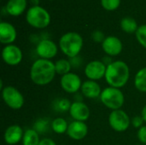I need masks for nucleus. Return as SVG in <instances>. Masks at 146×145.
Segmentation results:
<instances>
[{"instance_id":"14","label":"nucleus","mask_w":146,"mask_h":145,"mask_svg":"<svg viewBox=\"0 0 146 145\" xmlns=\"http://www.w3.org/2000/svg\"><path fill=\"white\" fill-rule=\"evenodd\" d=\"M69 114L74 121L85 122L90 117V109L82 102H74L71 104Z\"/></svg>"},{"instance_id":"11","label":"nucleus","mask_w":146,"mask_h":145,"mask_svg":"<svg viewBox=\"0 0 146 145\" xmlns=\"http://www.w3.org/2000/svg\"><path fill=\"white\" fill-rule=\"evenodd\" d=\"M57 51V45L55 44V42L48 38L40 40L36 47V52L38 56L42 59L50 60L56 56Z\"/></svg>"},{"instance_id":"15","label":"nucleus","mask_w":146,"mask_h":145,"mask_svg":"<svg viewBox=\"0 0 146 145\" xmlns=\"http://www.w3.org/2000/svg\"><path fill=\"white\" fill-rule=\"evenodd\" d=\"M17 32L15 26L6 21L0 23V42L3 44H12L16 39Z\"/></svg>"},{"instance_id":"2","label":"nucleus","mask_w":146,"mask_h":145,"mask_svg":"<svg viewBox=\"0 0 146 145\" xmlns=\"http://www.w3.org/2000/svg\"><path fill=\"white\" fill-rule=\"evenodd\" d=\"M129 77L130 69L125 62L118 60L107 65L104 78L110 86L121 89L127 85Z\"/></svg>"},{"instance_id":"3","label":"nucleus","mask_w":146,"mask_h":145,"mask_svg":"<svg viewBox=\"0 0 146 145\" xmlns=\"http://www.w3.org/2000/svg\"><path fill=\"white\" fill-rule=\"evenodd\" d=\"M59 47L62 52L68 58L76 57L83 48V38L77 32H67L61 37Z\"/></svg>"},{"instance_id":"22","label":"nucleus","mask_w":146,"mask_h":145,"mask_svg":"<svg viewBox=\"0 0 146 145\" xmlns=\"http://www.w3.org/2000/svg\"><path fill=\"white\" fill-rule=\"evenodd\" d=\"M55 68L57 74L62 76L70 73L72 65L69 60L67 59H59L55 62Z\"/></svg>"},{"instance_id":"10","label":"nucleus","mask_w":146,"mask_h":145,"mask_svg":"<svg viewBox=\"0 0 146 145\" xmlns=\"http://www.w3.org/2000/svg\"><path fill=\"white\" fill-rule=\"evenodd\" d=\"M60 84L64 91L73 94L76 93L78 91L81 89L83 83L81 82V79L78 74L70 72L62 76Z\"/></svg>"},{"instance_id":"16","label":"nucleus","mask_w":146,"mask_h":145,"mask_svg":"<svg viewBox=\"0 0 146 145\" xmlns=\"http://www.w3.org/2000/svg\"><path fill=\"white\" fill-rule=\"evenodd\" d=\"M22 128L18 125H12L9 126L3 134L4 142L9 145H15L22 141L23 138Z\"/></svg>"},{"instance_id":"27","label":"nucleus","mask_w":146,"mask_h":145,"mask_svg":"<svg viewBox=\"0 0 146 145\" xmlns=\"http://www.w3.org/2000/svg\"><path fill=\"white\" fill-rule=\"evenodd\" d=\"M48 127V121L45 119H41L38 120L33 126V129L38 132V133H44L46 132Z\"/></svg>"},{"instance_id":"32","label":"nucleus","mask_w":146,"mask_h":145,"mask_svg":"<svg viewBox=\"0 0 146 145\" xmlns=\"http://www.w3.org/2000/svg\"><path fill=\"white\" fill-rule=\"evenodd\" d=\"M141 116H142L144 121L146 122V105L144 106V108H143V109H142V111H141Z\"/></svg>"},{"instance_id":"21","label":"nucleus","mask_w":146,"mask_h":145,"mask_svg":"<svg viewBox=\"0 0 146 145\" xmlns=\"http://www.w3.org/2000/svg\"><path fill=\"white\" fill-rule=\"evenodd\" d=\"M39 142V135L34 129H28L24 132L22 145H38Z\"/></svg>"},{"instance_id":"26","label":"nucleus","mask_w":146,"mask_h":145,"mask_svg":"<svg viewBox=\"0 0 146 145\" xmlns=\"http://www.w3.org/2000/svg\"><path fill=\"white\" fill-rule=\"evenodd\" d=\"M121 4V0H101V5L102 7L108 10V11H113L119 8Z\"/></svg>"},{"instance_id":"5","label":"nucleus","mask_w":146,"mask_h":145,"mask_svg":"<svg viewBox=\"0 0 146 145\" xmlns=\"http://www.w3.org/2000/svg\"><path fill=\"white\" fill-rule=\"evenodd\" d=\"M100 100L104 106L112 110L121 109L125 102V97L123 92L115 87L109 86L103 90Z\"/></svg>"},{"instance_id":"24","label":"nucleus","mask_w":146,"mask_h":145,"mask_svg":"<svg viewBox=\"0 0 146 145\" xmlns=\"http://www.w3.org/2000/svg\"><path fill=\"white\" fill-rule=\"evenodd\" d=\"M71 104L72 103L68 99H65V98L58 99L54 103V109H56V111H58V112H67V111H69Z\"/></svg>"},{"instance_id":"25","label":"nucleus","mask_w":146,"mask_h":145,"mask_svg":"<svg viewBox=\"0 0 146 145\" xmlns=\"http://www.w3.org/2000/svg\"><path fill=\"white\" fill-rule=\"evenodd\" d=\"M135 35L138 42L146 49V24L139 26L137 32H135Z\"/></svg>"},{"instance_id":"1","label":"nucleus","mask_w":146,"mask_h":145,"mask_svg":"<svg viewBox=\"0 0 146 145\" xmlns=\"http://www.w3.org/2000/svg\"><path fill=\"white\" fill-rule=\"evenodd\" d=\"M56 72L55 63L50 60L39 58L36 60L30 69V78L38 85H46L55 78Z\"/></svg>"},{"instance_id":"28","label":"nucleus","mask_w":146,"mask_h":145,"mask_svg":"<svg viewBox=\"0 0 146 145\" xmlns=\"http://www.w3.org/2000/svg\"><path fill=\"white\" fill-rule=\"evenodd\" d=\"M92 40L96 43H103L104 40L105 39L104 34L100 30L94 31L92 34Z\"/></svg>"},{"instance_id":"12","label":"nucleus","mask_w":146,"mask_h":145,"mask_svg":"<svg viewBox=\"0 0 146 145\" xmlns=\"http://www.w3.org/2000/svg\"><path fill=\"white\" fill-rule=\"evenodd\" d=\"M102 48L109 56H115L122 51L123 44L121 39L117 37L109 36L106 37L102 43Z\"/></svg>"},{"instance_id":"9","label":"nucleus","mask_w":146,"mask_h":145,"mask_svg":"<svg viewBox=\"0 0 146 145\" xmlns=\"http://www.w3.org/2000/svg\"><path fill=\"white\" fill-rule=\"evenodd\" d=\"M22 51L15 44H8L2 50V58L3 62L9 66H16L22 61Z\"/></svg>"},{"instance_id":"17","label":"nucleus","mask_w":146,"mask_h":145,"mask_svg":"<svg viewBox=\"0 0 146 145\" xmlns=\"http://www.w3.org/2000/svg\"><path fill=\"white\" fill-rule=\"evenodd\" d=\"M81 93L84 97L90 98V99H94L98 98V97H100L102 90L98 83L94 80H86L82 84L81 86Z\"/></svg>"},{"instance_id":"4","label":"nucleus","mask_w":146,"mask_h":145,"mask_svg":"<svg viewBox=\"0 0 146 145\" xmlns=\"http://www.w3.org/2000/svg\"><path fill=\"white\" fill-rule=\"evenodd\" d=\"M26 20L27 23L37 29L47 27L50 22V15L49 12L41 6H32L28 9Z\"/></svg>"},{"instance_id":"7","label":"nucleus","mask_w":146,"mask_h":145,"mask_svg":"<svg viewBox=\"0 0 146 145\" xmlns=\"http://www.w3.org/2000/svg\"><path fill=\"white\" fill-rule=\"evenodd\" d=\"M109 123L110 127L114 131L117 132H123L129 128L131 121L128 115L125 111L121 109H117L113 110L110 114Z\"/></svg>"},{"instance_id":"6","label":"nucleus","mask_w":146,"mask_h":145,"mask_svg":"<svg viewBox=\"0 0 146 145\" xmlns=\"http://www.w3.org/2000/svg\"><path fill=\"white\" fill-rule=\"evenodd\" d=\"M2 97L6 105L12 109H20L24 105L23 95L14 86H5L2 90Z\"/></svg>"},{"instance_id":"20","label":"nucleus","mask_w":146,"mask_h":145,"mask_svg":"<svg viewBox=\"0 0 146 145\" xmlns=\"http://www.w3.org/2000/svg\"><path fill=\"white\" fill-rule=\"evenodd\" d=\"M134 86L141 92H146V67L139 69L134 77Z\"/></svg>"},{"instance_id":"33","label":"nucleus","mask_w":146,"mask_h":145,"mask_svg":"<svg viewBox=\"0 0 146 145\" xmlns=\"http://www.w3.org/2000/svg\"><path fill=\"white\" fill-rule=\"evenodd\" d=\"M30 2L33 4V6H38L39 4V0H30Z\"/></svg>"},{"instance_id":"34","label":"nucleus","mask_w":146,"mask_h":145,"mask_svg":"<svg viewBox=\"0 0 146 145\" xmlns=\"http://www.w3.org/2000/svg\"><path fill=\"white\" fill-rule=\"evenodd\" d=\"M50 1H52V0H50Z\"/></svg>"},{"instance_id":"19","label":"nucleus","mask_w":146,"mask_h":145,"mask_svg":"<svg viewBox=\"0 0 146 145\" xmlns=\"http://www.w3.org/2000/svg\"><path fill=\"white\" fill-rule=\"evenodd\" d=\"M120 25H121V30L127 33L136 32L139 28L137 21L130 16H126V17L122 18Z\"/></svg>"},{"instance_id":"18","label":"nucleus","mask_w":146,"mask_h":145,"mask_svg":"<svg viewBox=\"0 0 146 145\" xmlns=\"http://www.w3.org/2000/svg\"><path fill=\"white\" fill-rule=\"evenodd\" d=\"M27 6V0H9L5 5V9L7 14L12 16H18L24 13Z\"/></svg>"},{"instance_id":"8","label":"nucleus","mask_w":146,"mask_h":145,"mask_svg":"<svg viewBox=\"0 0 146 145\" xmlns=\"http://www.w3.org/2000/svg\"><path fill=\"white\" fill-rule=\"evenodd\" d=\"M107 66L103 61H92L85 68V74L90 80H99L105 77Z\"/></svg>"},{"instance_id":"13","label":"nucleus","mask_w":146,"mask_h":145,"mask_svg":"<svg viewBox=\"0 0 146 145\" xmlns=\"http://www.w3.org/2000/svg\"><path fill=\"white\" fill-rule=\"evenodd\" d=\"M88 133V126L83 121H74L68 125L67 134L71 139L79 141L86 137Z\"/></svg>"},{"instance_id":"23","label":"nucleus","mask_w":146,"mask_h":145,"mask_svg":"<svg viewBox=\"0 0 146 145\" xmlns=\"http://www.w3.org/2000/svg\"><path fill=\"white\" fill-rule=\"evenodd\" d=\"M68 125L67 121L63 118H56L55 119L52 123H51V128L53 130L54 132L57 133V134H63L65 132H67L68 128Z\"/></svg>"},{"instance_id":"30","label":"nucleus","mask_w":146,"mask_h":145,"mask_svg":"<svg viewBox=\"0 0 146 145\" xmlns=\"http://www.w3.org/2000/svg\"><path fill=\"white\" fill-rule=\"evenodd\" d=\"M143 123H144V120H143L141 115L140 116H135L132 120V124L136 128H140L141 126H143Z\"/></svg>"},{"instance_id":"29","label":"nucleus","mask_w":146,"mask_h":145,"mask_svg":"<svg viewBox=\"0 0 146 145\" xmlns=\"http://www.w3.org/2000/svg\"><path fill=\"white\" fill-rule=\"evenodd\" d=\"M137 137L140 143L146 144V126H143L139 129Z\"/></svg>"},{"instance_id":"31","label":"nucleus","mask_w":146,"mask_h":145,"mask_svg":"<svg viewBox=\"0 0 146 145\" xmlns=\"http://www.w3.org/2000/svg\"><path fill=\"white\" fill-rule=\"evenodd\" d=\"M38 145H56L55 141H53L50 138H43L40 140Z\"/></svg>"}]
</instances>
